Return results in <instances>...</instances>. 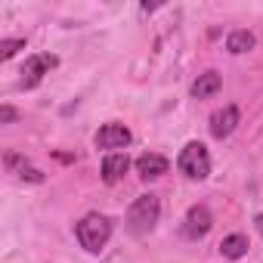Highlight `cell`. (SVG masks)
I'll return each mask as SVG.
<instances>
[{
    "instance_id": "obj_4",
    "label": "cell",
    "mask_w": 263,
    "mask_h": 263,
    "mask_svg": "<svg viewBox=\"0 0 263 263\" xmlns=\"http://www.w3.org/2000/svg\"><path fill=\"white\" fill-rule=\"evenodd\" d=\"M59 65V59L53 56V53H34V56H28L25 59V65H22V78H19V87L22 90H34L53 68Z\"/></svg>"
},
{
    "instance_id": "obj_7",
    "label": "cell",
    "mask_w": 263,
    "mask_h": 263,
    "mask_svg": "<svg viewBox=\"0 0 263 263\" xmlns=\"http://www.w3.org/2000/svg\"><path fill=\"white\" fill-rule=\"evenodd\" d=\"M235 127H238V108L235 105H226V108H220V111L211 115V134L217 140H226Z\"/></svg>"
},
{
    "instance_id": "obj_2",
    "label": "cell",
    "mask_w": 263,
    "mask_h": 263,
    "mask_svg": "<svg viewBox=\"0 0 263 263\" xmlns=\"http://www.w3.org/2000/svg\"><path fill=\"white\" fill-rule=\"evenodd\" d=\"M158 217H161L158 195H140L134 204H130V211H127V229L134 235H146V232L155 229Z\"/></svg>"
},
{
    "instance_id": "obj_3",
    "label": "cell",
    "mask_w": 263,
    "mask_h": 263,
    "mask_svg": "<svg viewBox=\"0 0 263 263\" xmlns=\"http://www.w3.org/2000/svg\"><path fill=\"white\" fill-rule=\"evenodd\" d=\"M177 167L189 177V180H208L211 177V155L204 149V143H186L180 158H177Z\"/></svg>"
},
{
    "instance_id": "obj_14",
    "label": "cell",
    "mask_w": 263,
    "mask_h": 263,
    "mask_svg": "<svg viewBox=\"0 0 263 263\" xmlns=\"http://www.w3.org/2000/svg\"><path fill=\"white\" fill-rule=\"evenodd\" d=\"M19 50H25V41L22 37H7V41H0V59H13Z\"/></svg>"
},
{
    "instance_id": "obj_12",
    "label": "cell",
    "mask_w": 263,
    "mask_h": 263,
    "mask_svg": "<svg viewBox=\"0 0 263 263\" xmlns=\"http://www.w3.org/2000/svg\"><path fill=\"white\" fill-rule=\"evenodd\" d=\"M220 254H223L226 260H238V257H245V254H248V238H245L241 232L226 235V238L220 241Z\"/></svg>"
},
{
    "instance_id": "obj_10",
    "label": "cell",
    "mask_w": 263,
    "mask_h": 263,
    "mask_svg": "<svg viewBox=\"0 0 263 263\" xmlns=\"http://www.w3.org/2000/svg\"><path fill=\"white\" fill-rule=\"evenodd\" d=\"M4 164H7V171H10V174H16L19 180H28V183H44V174H41L34 164H28L22 155H16V152H7Z\"/></svg>"
},
{
    "instance_id": "obj_6",
    "label": "cell",
    "mask_w": 263,
    "mask_h": 263,
    "mask_svg": "<svg viewBox=\"0 0 263 263\" xmlns=\"http://www.w3.org/2000/svg\"><path fill=\"white\" fill-rule=\"evenodd\" d=\"M211 226H214L211 211H208L204 204H195V208H189V214H186L183 235H186V238H204V235L211 232Z\"/></svg>"
},
{
    "instance_id": "obj_13",
    "label": "cell",
    "mask_w": 263,
    "mask_h": 263,
    "mask_svg": "<svg viewBox=\"0 0 263 263\" xmlns=\"http://www.w3.org/2000/svg\"><path fill=\"white\" fill-rule=\"evenodd\" d=\"M254 44H257V37H254L251 31H245V28H238V31H232V34L226 37V50H229L232 56H241V53L254 50Z\"/></svg>"
},
{
    "instance_id": "obj_8",
    "label": "cell",
    "mask_w": 263,
    "mask_h": 263,
    "mask_svg": "<svg viewBox=\"0 0 263 263\" xmlns=\"http://www.w3.org/2000/svg\"><path fill=\"white\" fill-rule=\"evenodd\" d=\"M130 171V158H127V152H108L105 158H102V180L111 186V183H118V180H124V174Z\"/></svg>"
},
{
    "instance_id": "obj_15",
    "label": "cell",
    "mask_w": 263,
    "mask_h": 263,
    "mask_svg": "<svg viewBox=\"0 0 263 263\" xmlns=\"http://www.w3.org/2000/svg\"><path fill=\"white\" fill-rule=\"evenodd\" d=\"M19 118V111L13 108V105H4V108H0V124H13Z\"/></svg>"
},
{
    "instance_id": "obj_16",
    "label": "cell",
    "mask_w": 263,
    "mask_h": 263,
    "mask_svg": "<svg viewBox=\"0 0 263 263\" xmlns=\"http://www.w3.org/2000/svg\"><path fill=\"white\" fill-rule=\"evenodd\" d=\"M254 226H257V232L263 235V214H257V217H254Z\"/></svg>"
},
{
    "instance_id": "obj_9",
    "label": "cell",
    "mask_w": 263,
    "mask_h": 263,
    "mask_svg": "<svg viewBox=\"0 0 263 263\" xmlns=\"http://www.w3.org/2000/svg\"><path fill=\"white\" fill-rule=\"evenodd\" d=\"M167 167H171V161L164 155H155V152H146L137 158V174L143 180H158L161 174H167Z\"/></svg>"
},
{
    "instance_id": "obj_1",
    "label": "cell",
    "mask_w": 263,
    "mask_h": 263,
    "mask_svg": "<svg viewBox=\"0 0 263 263\" xmlns=\"http://www.w3.org/2000/svg\"><path fill=\"white\" fill-rule=\"evenodd\" d=\"M74 235H78V241H81L84 251L99 254V251L108 245V238H111V220H108L105 214H87V217L74 226Z\"/></svg>"
},
{
    "instance_id": "obj_5",
    "label": "cell",
    "mask_w": 263,
    "mask_h": 263,
    "mask_svg": "<svg viewBox=\"0 0 263 263\" xmlns=\"http://www.w3.org/2000/svg\"><path fill=\"white\" fill-rule=\"evenodd\" d=\"M130 140H134V134L118 121H108L96 130V149H124L130 146Z\"/></svg>"
},
{
    "instance_id": "obj_11",
    "label": "cell",
    "mask_w": 263,
    "mask_h": 263,
    "mask_svg": "<svg viewBox=\"0 0 263 263\" xmlns=\"http://www.w3.org/2000/svg\"><path fill=\"white\" fill-rule=\"evenodd\" d=\"M220 87H223V78H220L217 71H204V74L195 78V84H192V96H195V99H208V96H214Z\"/></svg>"
}]
</instances>
